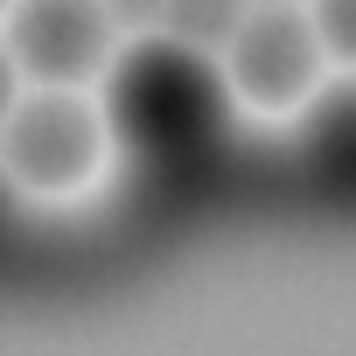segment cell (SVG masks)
<instances>
[{
  "mask_svg": "<svg viewBox=\"0 0 356 356\" xmlns=\"http://www.w3.org/2000/svg\"><path fill=\"white\" fill-rule=\"evenodd\" d=\"M105 112L112 133L154 161V168H182L217 147V126L231 112L217 56L175 42V35H133L119 63L105 70Z\"/></svg>",
  "mask_w": 356,
  "mask_h": 356,
  "instance_id": "obj_1",
  "label": "cell"
},
{
  "mask_svg": "<svg viewBox=\"0 0 356 356\" xmlns=\"http://www.w3.org/2000/svg\"><path fill=\"white\" fill-rule=\"evenodd\" d=\"M112 140V112L91 91L29 84L0 126V175L22 203H77L105 182Z\"/></svg>",
  "mask_w": 356,
  "mask_h": 356,
  "instance_id": "obj_2",
  "label": "cell"
},
{
  "mask_svg": "<svg viewBox=\"0 0 356 356\" xmlns=\"http://www.w3.org/2000/svg\"><path fill=\"white\" fill-rule=\"evenodd\" d=\"M328 49L307 22V0H252V15L217 49V77L231 112L252 126H300L328 91Z\"/></svg>",
  "mask_w": 356,
  "mask_h": 356,
  "instance_id": "obj_3",
  "label": "cell"
},
{
  "mask_svg": "<svg viewBox=\"0 0 356 356\" xmlns=\"http://www.w3.org/2000/svg\"><path fill=\"white\" fill-rule=\"evenodd\" d=\"M0 35H8L29 84H56V91L105 84V70L126 49L119 22L105 15V0H15Z\"/></svg>",
  "mask_w": 356,
  "mask_h": 356,
  "instance_id": "obj_4",
  "label": "cell"
},
{
  "mask_svg": "<svg viewBox=\"0 0 356 356\" xmlns=\"http://www.w3.org/2000/svg\"><path fill=\"white\" fill-rule=\"evenodd\" d=\"M307 126V175L328 196H356V77L342 91H321Z\"/></svg>",
  "mask_w": 356,
  "mask_h": 356,
  "instance_id": "obj_5",
  "label": "cell"
},
{
  "mask_svg": "<svg viewBox=\"0 0 356 356\" xmlns=\"http://www.w3.org/2000/svg\"><path fill=\"white\" fill-rule=\"evenodd\" d=\"M245 15H252V0H168V15H161V35H175V42H189V49L217 56Z\"/></svg>",
  "mask_w": 356,
  "mask_h": 356,
  "instance_id": "obj_6",
  "label": "cell"
},
{
  "mask_svg": "<svg viewBox=\"0 0 356 356\" xmlns=\"http://www.w3.org/2000/svg\"><path fill=\"white\" fill-rule=\"evenodd\" d=\"M307 22H314L328 63L356 77V0H307Z\"/></svg>",
  "mask_w": 356,
  "mask_h": 356,
  "instance_id": "obj_7",
  "label": "cell"
},
{
  "mask_svg": "<svg viewBox=\"0 0 356 356\" xmlns=\"http://www.w3.org/2000/svg\"><path fill=\"white\" fill-rule=\"evenodd\" d=\"M105 15L119 22V35H161V15H168V0H105Z\"/></svg>",
  "mask_w": 356,
  "mask_h": 356,
  "instance_id": "obj_8",
  "label": "cell"
},
{
  "mask_svg": "<svg viewBox=\"0 0 356 356\" xmlns=\"http://www.w3.org/2000/svg\"><path fill=\"white\" fill-rule=\"evenodd\" d=\"M22 91H29V77H22V63H15L8 35H0V126H8V112L22 105Z\"/></svg>",
  "mask_w": 356,
  "mask_h": 356,
  "instance_id": "obj_9",
  "label": "cell"
},
{
  "mask_svg": "<svg viewBox=\"0 0 356 356\" xmlns=\"http://www.w3.org/2000/svg\"><path fill=\"white\" fill-rule=\"evenodd\" d=\"M8 203H15V189H8V175H0V231H8Z\"/></svg>",
  "mask_w": 356,
  "mask_h": 356,
  "instance_id": "obj_10",
  "label": "cell"
},
{
  "mask_svg": "<svg viewBox=\"0 0 356 356\" xmlns=\"http://www.w3.org/2000/svg\"><path fill=\"white\" fill-rule=\"evenodd\" d=\"M8 15H15V0H0V22H8Z\"/></svg>",
  "mask_w": 356,
  "mask_h": 356,
  "instance_id": "obj_11",
  "label": "cell"
}]
</instances>
